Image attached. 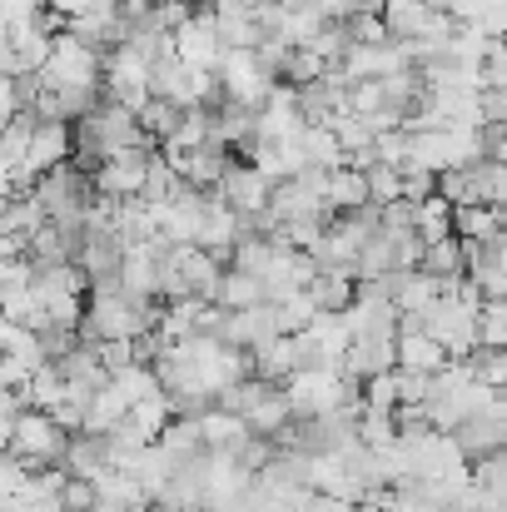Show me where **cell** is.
<instances>
[{
	"instance_id": "cell-1",
	"label": "cell",
	"mask_w": 507,
	"mask_h": 512,
	"mask_svg": "<svg viewBox=\"0 0 507 512\" xmlns=\"http://www.w3.org/2000/svg\"><path fill=\"white\" fill-rule=\"evenodd\" d=\"M160 329V299H135L120 284L115 289H90L85 299V319H80V339L105 343V339H140Z\"/></svg>"
},
{
	"instance_id": "cell-2",
	"label": "cell",
	"mask_w": 507,
	"mask_h": 512,
	"mask_svg": "<svg viewBox=\"0 0 507 512\" xmlns=\"http://www.w3.org/2000/svg\"><path fill=\"white\" fill-rule=\"evenodd\" d=\"M100 75H105V50L60 30L50 45V60L40 70L45 90H100Z\"/></svg>"
},
{
	"instance_id": "cell-3",
	"label": "cell",
	"mask_w": 507,
	"mask_h": 512,
	"mask_svg": "<svg viewBox=\"0 0 507 512\" xmlns=\"http://www.w3.org/2000/svg\"><path fill=\"white\" fill-rule=\"evenodd\" d=\"M65 443H70V433H65L45 408H20V418H15V428H10V453H15L20 463L50 468V463L65 458Z\"/></svg>"
},
{
	"instance_id": "cell-4",
	"label": "cell",
	"mask_w": 507,
	"mask_h": 512,
	"mask_svg": "<svg viewBox=\"0 0 507 512\" xmlns=\"http://www.w3.org/2000/svg\"><path fill=\"white\" fill-rule=\"evenodd\" d=\"M214 80L224 100H244V105H264L279 85V75L259 60V50H224V60L214 65Z\"/></svg>"
},
{
	"instance_id": "cell-5",
	"label": "cell",
	"mask_w": 507,
	"mask_h": 512,
	"mask_svg": "<svg viewBox=\"0 0 507 512\" xmlns=\"http://www.w3.org/2000/svg\"><path fill=\"white\" fill-rule=\"evenodd\" d=\"M100 90L130 110H140L150 100V60L135 50V45H110L105 50V75H100Z\"/></svg>"
},
{
	"instance_id": "cell-6",
	"label": "cell",
	"mask_w": 507,
	"mask_h": 512,
	"mask_svg": "<svg viewBox=\"0 0 507 512\" xmlns=\"http://www.w3.org/2000/svg\"><path fill=\"white\" fill-rule=\"evenodd\" d=\"M478 309L483 304H468V299H438L423 314V329L448 348V358H468L478 348Z\"/></svg>"
},
{
	"instance_id": "cell-7",
	"label": "cell",
	"mask_w": 507,
	"mask_h": 512,
	"mask_svg": "<svg viewBox=\"0 0 507 512\" xmlns=\"http://www.w3.org/2000/svg\"><path fill=\"white\" fill-rule=\"evenodd\" d=\"M169 40H174V55H179L184 65H194V70H214V65L224 60V50H229L209 5H199V10H194Z\"/></svg>"
},
{
	"instance_id": "cell-8",
	"label": "cell",
	"mask_w": 507,
	"mask_h": 512,
	"mask_svg": "<svg viewBox=\"0 0 507 512\" xmlns=\"http://www.w3.org/2000/svg\"><path fill=\"white\" fill-rule=\"evenodd\" d=\"M150 160L155 150H120L110 160L95 165V194L100 199H140L145 179H150Z\"/></svg>"
},
{
	"instance_id": "cell-9",
	"label": "cell",
	"mask_w": 507,
	"mask_h": 512,
	"mask_svg": "<svg viewBox=\"0 0 507 512\" xmlns=\"http://www.w3.org/2000/svg\"><path fill=\"white\" fill-rule=\"evenodd\" d=\"M274 334H284L274 299L249 304V309H224V319H219V329H214V339L229 343V348H259V343L274 339Z\"/></svg>"
},
{
	"instance_id": "cell-10",
	"label": "cell",
	"mask_w": 507,
	"mask_h": 512,
	"mask_svg": "<svg viewBox=\"0 0 507 512\" xmlns=\"http://www.w3.org/2000/svg\"><path fill=\"white\" fill-rule=\"evenodd\" d=\"M214 194L234 209V214H264L269 209V194H274V179L264 170H254L249 160H234L224 179L214 184Z\"/></svg>"
},
{
	"instance_id": "cell-11",
	"label": "cell",
	"mask_w": 507,
	"mask_h": 512,
	"mask_svg": "<svg viewBox=\"0 0 507 512\" xmlns=\"http://www.w3.org/2000/svg\"><path fill=\"white\" fill-rule=\"evenodd\" d=\"M453 443H458V453L473 463V458H488V453H498L507 443V418L498 408H483V413H468L458 428H453Z\"/></svg>"
},
{
	"instance_id": "cell-12",
	"label": "cell",
	"mask_w": 507,
	"mask_h": 512,
	"mask_svg": "<svg viewBox=\"0 0 507 512\" xmlns=\"http://www.w3.org/2000/svg\"><path fill=\"white\" fill-rule=\"evenodd\" d=\"M70 145H75V130L65 125V120H40L35 115V130H30V155H25V170L40 174L55 170V165H65L70 160Z\"/></svg>"
},
{
	"instance_id": "cell-13",
	"label": "cell",
	"mask_w": 507,
	"mask_h": 512,
	"mask_svg": "<svg viewBox=\"0 0 507 512\" xmlns=\"http://www.w3.org/2000/svg\"><path fill=\"white\" fill-rule=\"evenodd\" d=\"M388 368H398V339H388V334H363L343 353V373L358 378V383L373 378V373H388Z\"/></svg>"
},
{
	"instance_id": "cell-14",
	"label": "cell",
	"mask_w": 507,
	"mask_h": 512,
	"mask_svg": "<svg viewBox=\"0 0 507 512\" xmlns=\"http://www.w3.org/2000/svg\"><path fill=\"white\" fill-rule=\"evenodd\" d=\"M95 493H100V503H110L115 512H150V503H155L145 493V483L135 473H125V468H105L95 478Z\"/></svg>"
},
{
	"instance_id": "cell-15",
	"label": "cell",
	"mask_w": 507,
	"mask_h": 512,
	"mask_svg": "<svg viewBox=\"0 0 507 512\" xmlns=\"http://www.w3.org/2000/svg\"><path fill=\"white\" fill-rule=\"evenodd\" d=\"M448 363V348L433 339L428 329H398V368H408V373H438Z\"/></svg>"
},
{
	"instance_id": "cell-16",
	"label": "cell",
	"mask_w": 507,
	"mask_h": 512,
	"mask_svg": "<svg viewBox=\"0 0 507 512\" xmlns=\"http://www.w3.org/2000/svg\"><path fill=\"white\" fill-rule=\"evenodd\" d=\"M40 224H45V209H40L35 194H10V199H5V209H0V239L30 249V234H35Z\"/></svg>"
},
{
	"instance_id": "cell-17",
	"label": "cell",
	"mask_w": 507,
	"mask_h": 512,
	"mask_svg": "<svg viewBox=\"0 0 507 512\" xmlns=\"http://www.w3.org/2000/svg\"><path fill=\"white\" fill-rule=\"evenodd\" d=\"M453 234L473 244H498L503 239V209L498 204H458L453 209Z\"/></svg>"
},
{
	"instance_id": "cell-18",
	"label": "cell",
	"mask_w": 507,
	"mask_h": 512,
	"mask_svg": "<svg viewBox=\"0 0 507 512\" xmlns=\"http://www.w3.org/2000/svg\"><path fill=\"white\" fill-rule=\"evenodd\" d=\"M130 418V398L115 388V378H105L100 388H95V398L85 403V433H110V428H120Z\"/></svg>"
},
{
	"instance_id": "cell-19",
	"label": "cell",
	"mask_w": 507,
	"mask_h": 512,
	"mask_svg": "<svg viewBox=\"0 0 507 512\" xmlns=\"http://www.w3.org/2000/svg\"><path fill=\"white\" fill-rule=\"evenodd\" d=\"M199 433H204V448H244L249 443V423L239 418V413H229V408H219V403H209L204 413H199Z\"/></svg>"
},
{
	"instance_id": "cell-20",
	"label": "cell",
	"mask_w": 507,
	"mask_h": 512,
	"mask_svg": "<svg viewBox=\"0 0 507 512\" xmlns=\"http://www.w3.org/2000/svg\"><path fill=\"white\" fill-rule=\"evenodd\" d=\"M60 468H65L70 478H90V483H95V478L105 473V433H70Z\"/></svg>"
},
{
	"instance_id": "cell-21",
	"label": "cell",
	"mask_w": 507,
	"mask_h": 512,
	"mask_svg": "<svg viewBox=\"0 0 507 512\" xmlns=\"http://www.w3.org/2000/svg\"><path fill=\"white\" fill-rule=\"evenodd\" d=\"M264 299H269V289H264L259 274H244V269L224 264V279H219L214 304H224V309H249V304H264Z\"/></svg>"
},
{
	"instance_id": "cell-22",
	"label": "cell",
	"mask_w": 507,
	"mask_h": 512,
	"mask_svg": "<svg viewBox=\"0 0 507 512\" xmlns=\"http://www.w3.org/2000/svg\"><path fill=\"white\" fill-rule=\"evenodd\" d=\"M25 408H60L65 398H70V388H65V373H60V363H40L30 378H25Z\"/></svg>"
},
{
	"instance_id": "cell-23",
	"label": "cell",
	"mask_w": 507,
	"mask_h": 512,
	"mask_svg": "<svg viewBox=\"0 0 507 512\" xmlns=\"http://www.w3.org/2000/svg\"><path fill=\"white\" fill-rule=\"evenodd\" d=\"M294 418V403H289V393H284V383L279 388H269L249 413H244V423H249V433H259V438H274L284 423Z\"/></svg>"
},
{
	"instance_id": "cell-24",
	"label": "cell",
	"mask_w": 507,
	"mask_h": 512,
	"mask_svg": "<svg viewBox=\"0 0 507 512\" xmlns=\"http://www.w3.org/2000/svg\"><path fill=\"white\" fill-rule=\"evenodd\" d=\"M353 294H358V279H353V274H343V269H319V274L309 279V299H314L319 309H329V314L348 309V304H353Z\"/></svg>"
},
{
	"instance_id": "cell-25",
	"label": "cell",
	"mask_w": 507,
	"mask_h": 512,
	"mask_svg": "<svg viewBox=\"0 0 507 512\" xmlns=\"http://www.w3.org/2000/svg\"><path fill=\"white\" fill-rule=\"evenodd\" d=\"M324 204L329 209H358V204H368V184H363V170H353V165H334L329 170V184H324Z\"/></svg>"
},
{
	"instance_id": "cell-26",
	"label": "cell",
	"mask_w": 507,
	"mask_h": 512,
	"mask_svg": "<svg viewBox=\"0 0 507 512\" xmlns=\"http://www.w3.org/2000/svg\"><path fill=\"white\" fill-rule=\"evenodd\" d=\"M423 274H433V279H453V274H468V259H463V239L458 234H448V239H433V244H423V264H418Z\"/></svg>"
},
{
	"instance_id": "cell-27",
	"label": "cell",
	"mask_w": 507,
	"mask_h": 512,
	"mask_svg": "<svg viewBox=\"0 0 507 512\" xmlns=\"http://www.w3.org/2000/svg\"><path fill=\"white\" fill-rule=\"evenodd\" d=\"M169 418H174V398H169L165 388H160V393H150V398H140V403H130V423H135L150 443L169 428Z\"/></svg>"
},
{
	"instance_id": "cell-28",
	"label": "cell",
	"mask_w": 507,
	"mask_h": 512,
	"mask_svg": "<svg viewBox=\"0 0 507 512\" xmlns=\"http://www.w3.org/2000/svg\"><path fill=\"white\" fill-rule=\"evenodd\" d=\"M135 115H140L145 135H150L155 145H165L169 135H174V125H179V115H184V105H179V100H160V95H150Z\"/></svg>"
},
{
	"instance_id": "cell-29",
	"label": "cell",
	"mask_w": 507,
	"mask_h": 512,
	"mask_svg": "<svg viewBox=\"0 0 507 512\" xmlns=\"http://www.w3.org/2000/svg\"><path fill=\"white\" fill-rule=\"evenodd\" d=\"M453 234V204L433 189L428 199H418V239L433 244V239H448Z\"/></svg>"
},
{
	"instance_id": "cell-30",
	"label": "cell",
	"mask_w": 507,
	"mask_h": 512,
	"mask_svg": "<svg viewBox=\"0 0 507 512\" xmlns=\"http://www.w3.org/2000/svg\"><path fill=\"white\" fill-rule=\"evenodd\" d=\"M363 184H368V204H393V199H403V170L388 165V160H373V165L363 170Z\"/></svg>"
},
{
	"instance_id": "cell-31",
	"label": "cell",
	"mask_w": 507,
	"mask_h": 512,
	"mask_svg": "<svg viewBox=\"0 0 507 512\" xmlns=\"http://www.w3.org/2000/svg\"><path fill=\"white\" fill-rule=\"evenodd\" d=\"M468 363H473V378L478 383H488L493 393H507V348H473L468 353Z\"/></svg>"
},
{
	"instance_id": "cell-32",
	"label": "cell",
	"mask_w": 507,
	"mask_h": 512,
	"mask_svg": "<svg viewBox=\"0 0 507 512\" xmlns=\"http://www.w3.org/2000/svg\"><path fill=\"white\" fill-rule=\"evenodd\" d=\"M110 378H115V388H120L130 403L160 393V373H155V363H130V368H120V373H110Z\"/></svg>"
},
{
	"instance_id": "cell-33",
	"label": "cell",
	"mask_w": 507,
	"mask_h": 512,
	"mask_svg": "<svg viewBox=\"0 0 507 512\" xmlns=\"http://www.w3.org/2000/svg\"><path fill=\"white\" fill-rule=\"evenodd\" d=\"M478 343L483 348H507V299H483V309H478Z\"/></svg>"
},
{
	"instance_id": "cell-34",
	"label": "cell",
	"mask_w": 507,
	"mask_h": 512,
	"mask_svg": "<svg viewBox=\"0 0 507 512\" xmlns=\"http://www.w3.org/2000/svg\"><path fill=\"white\" fill-rule=\"evenodd\" d=\"M393 378H398V408H423V403H428V388H433V378H428V373L393 368Z\"/></svg>"
},
{
	"instance_id": "cell-35",
	"label": "cell",
	"mask_w": 507,
	"mask_h": 512,
	"mask_svg": "<svg viewBox=\"0 0 507 512\" xmlns=\"http://www.w3.org/2000/svg\"><path fill=\"white\" fill-rule=\"evenodd\" d=\"M363 408H398V378H393V368L363 378Z\"/></svg>"
},
{
	"instance_id": "cell-36",
	"label": "cell",
	"mask_w": 507,
	"mask_h": 512,
	"mask_svg": "<svg viewBox=\"0 0 507 512\" xmlns=\"http://www.w3.org/2000/svg\"><path fill=\"white\" fill-rule=\"evenodd\" d=\"M95 503H100V493H95L90 478H65V488H60V508L65 512H90Z\"/></svg>"
},
{
	"instance_id": "cell-37",
	"label": "cell",
	"mask_w": 507,
	"mask_h": 512,
	"mask_svg": "<svg viewBox=\"0 0 507 512\" xmlns=\"http://www.w3.org/2000/svg\"><path fill=\"white\" fill-rule=\"evenodd\" d=\"M30 473H35L30 463H20L15 453H0V503H5V498H15V493L30 483Z\"/></svg>"
},
{
	"instance_id": "cell-38",
	"label": "cell",
	"mask_w": 507,
	"mask_h": 512,
	"mask_svg": "<svg viewBox=\"0 0 507 512\" xmlns=\"http://www.w3.org/2000/svg\"><path fill=\"white\" fill-rule=\"evenodd\" d=\"M25 284H35V264H30V254L0 259V294H10V289H25Z\"/></svg>"
},
{
	"instance_id": "cell-39",
	"label": "cell",
	"mask_w": 507,
	"mask_h": 512,
	"mask_svg": "<svg viewBox=\"0 0 507 512\" xmlns=\"http://www.w3.org/2000/svg\"><path fill=\"white\" fill-rule=\"evenodd\" d=\"M483 85L488 90H507V40H493L483 55Z\"/></svg>"
},
{
	"instance_id": "cell-40",
	"label": "cell",
	"mask_w": 507,
	"mask_h": 512,
	"mask_svg": "<svg viewBox=\"0 0 507 512\" xmlns=\"http://www.w3.org/2000/svg\"><path fill=\"white\" fill-rule=\"evenodd\" d=\"M25 408V393L20 388H0V453H10V428Z\"/></svg>"
},
{
	"instance_id": "cell-41",
	"label": "cell",
	"mask_w": 507,
	"mask_h": 512,
	"mask_svg": "<svg viewBox=\"0 0 507 512\" xmlns=\"http://www.w3.org/2000/svg\"><path fill=\"white\" fill-rule=\"evenodd\" d=\"M478 30L488 40H507V0H488V10L478 15Z\"/></svg>"
},
{
	"instance_id": "cell-42",
	"label": "cell",
	"mask_w": 507,
	"mask_h": 512,
	"mask_svg": "<svg viewBox=\"0 0 507 512\" xmlns=\"http://www.w3.org/2000/svg\"><path fill=\"white\" fill-rule=\"evenodd\" d=\"M358 503H348V498H334V493H309V503L299 512H353Z\"/></svg>"
},
{
	"instance_id": "cell-43",
	"label": "cell",
	"mask_w": 507,
	"mask_h": 512,
	"mask_svg": "<svg viewBox=\"0 0 507 512\" xmlns=\"http://www.w3.org/2000/svg\"><path fill=\"white\" fill-rule=\"evenodd\" d=\"M20 115V95H15V75H0V125Z\"/></svg>"
},
{
	"instance_id": "cell-44",
	"label": "cell",
	"mask_w": 507,
	"mask_h": 512,
	"mask_svg": "<svg viewBox=\"0 0 507 512\" xmlns=\"http://www.w3.org/2000/svg\"><path fill=\"white\" fill-rule=\"evenodd\" d=\"M383 0H348V10H378Z\"/></svg>"
}]
</instances>
